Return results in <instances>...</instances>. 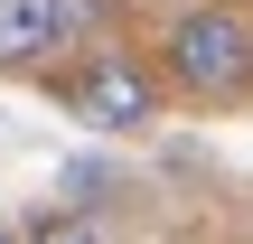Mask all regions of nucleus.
I'll use <instances>...</instances> for the list:
<instances>
[{"label":"nucleus","mask_w":253,"mask_h":244,"mask_svg":"<svg viewBox=\"0 0 253 244\" xmlns=\"http://www.w3.org/2000/svg\"><path fill=\"white\" fill-rule=\"evenodd\" d=\"M169 85L197 94V103H235L253 85V19L225 0H197L169 19Z\"/></svg>","instance_id":"nucleus-1"},{"label":"nucleus","mask_w":253,"mask_h":244,"mask_svg":"<svg viewBox=\"0 0 253 244\" xmlns=\"http://www.w3.org/2000/svg\"><path fill=\"white\" fill-rule=\"evenodd\" d=\"M66 94H75V113H84L94 132H141V122L160 113V85H150L131 56H113V47H94V56L75 66Z\"/></svg>","instance_id":"nucleus-2"},{"label":"nucleus","mask_w":253,"mask_h":244,"mask_svg":"<svg viewBox=\"0 0 253 244\" xmlns=\"http://www.w3.org/2000/svg\"><path fill=\"white\" fill-rule=\"evenodd\" d=\"M75 47V28H66V0H0V66L9 75H28V66H56Z\"/></svg>","instance_id":"nucleus-3"},{"label":"nucleus","mask_w":253,"mask_h":244,"mask_svg":"<svg viewBox=\"0 0 253 244\" xmlns=\"http://www.w3.org/2000/svg\"><path fill=\"white\" fill-rule=\"evenodd\" d=\"M28 244H103V235H94V216H38Z\"/></svg>","instance_id":"nucleus-4"},{"label":"nucleus","mask_w":253,"mask_h":244,"mask_svg":"<svg viewBox=\"0 0 253 244\" xmlns=\"http://www.w3.org/2000/svg\"><path fill=\"white\" fill-rule=\"evenodd\" d=\"M103 19H113V0H66V28H75V47H84Z\"/></svg>","instance_id":"nucleus-5"}]
</instances>
